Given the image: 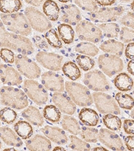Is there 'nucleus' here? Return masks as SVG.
I'll list each match as a JSON object with an SVG mask.
<instances>
[{
    "label": "nucleus",
    "instance_id": "obj_13",
    "mask_svg": "<svg viewBox=\"0 0 134 151\" xmlns=\"http://www.w3.org/2000/svg\"><path fill=\"white\" fill-rule=\"evenodd\" d=\"M36 60L44 67L51 70H60L62 67L63 58L55 53L40 51L36 55Z\"/></svg>",
    "mask_w": 134,
    "mask_h": 151
},
{
    "label": "nucleus",
    "instance_id": "obj_35",
    "mask_svg": "<svg viewBox=\"0 0 134 151\" xmlns=\"http://www.w3.org/2000/svg\"><path fill=\"white\" fill-rule=\"evenodd\" d=\"M115 98L121 108L131 109L133 108L134 99L130 95L119 92L115 95Z\"/></svg>",
    "mask_w": 134,
    "mask_h": 151
},
{
    "label": "nucleus",
    "instance_id": "obj_42",
    "mask_svg": "<svg viewBox=\"0 0 134 151\" xmlns=\"http://www.w3.org/2000/svg\"><path fill=\"white\" fill-rule=\"evenodd\" d=\"M119 39L125 43L134 42V31L131 29L123 27L119 32Z\"/></svg>",
    "mask_w": 134,
    "mask_h": 151
},
{
    "label": "nucleus",
    "instance_id": "obj_39",
    "mask_svg": "<svg viewBox=\"0 0 134 151\" xmlns=\"http://www.w3.org/2000/svg\"><path fill=\"white\" fill-rule=\"evenodd\" d=\"M69 138L70 140V147L72 149L77 151H90L91 150V146L87 142L72 135L70 136Z\"/></svg>",
    "mask_w": 134,
    "mask_h": 151
},
{
    "label": "nucleus",
    "instance_id": "obj_36",
    "mask_svg": "<svg viewBox=\"0 0 134 151\" xmlns=\"http://www.w3.org/2000/svg\"><path fill=\"white\" fill-rule=\"evenodd\" d=\"M21 2L20 1H1L0 2V9L5 14H11L14 12L19 11L21 8Z\"/></svg>",
    "mask_w": 134,
    "mask_h": 151
},
{
    "label": "nucleus",
    "instance_id": "obj_37",
    "mask_svg": "<svg viewBox=\"0 0 134 151\" xmlns=\"http://www.w3.org/2000/svg\"><path fill=\"white\" fill-rule=\"evenodd\" d=\"M80 135L82 139L88 142L95 143L99 138V132L97 129L90 127H82Z\"/></svg>",
    "mask_w": 134,
    "mask_h": 151
},
{
    "label": "nucleus",
    "instance_id": "obj_28",
    "mask_svg": "<svg viewBox=\"0 0 134 151\" xmlns=\"http://www.w3.org/2000/svg\"><path fill=\"white\" fill-rule=\"evenodd\" d=\"M58 35L63 42L67 45L71 44L75 38V32L69 24H61L58 26Z\"/></svg>",
    "mask_w": 134,
    "mask_h": 151
},
{
    "label": "nucleus",
    "instance_id": "obj_54",
    "mask_svg": "<svg viewBox=\"0 0 134 151\" xmlns=\"http://www.w3.org/2000/svg\"><path fill=\"white\" fill-rule=\"evenodd\" d=\"M52 151H67L64 148H62L61 147H56L54 148Z\"/></svg>",
    "mask_w": 134,
    "mask_h": 151
},
{
    "label": "nucleus",
    "instance_id": "obj_25",
    "mask_svg": "<svg viewBox=\"0 0 134 151\" xmlns=\"http://www.w3.org/2000/svg\"><path fill=\"white\" fill-rule=\"evenodd\" d=\"M113 82L117 89L121 91H130L133 85V79L125 73H121L117 75Z\"/></svg>",
    "mask_w": 134,
    "mask_h": 151
},
{
    "label": "nucleus",
    "instance_id": "obj_14",
    "mask_svg": "<svg viewBox=\"0 0 134 151\" xmlns=\"http://www.w3.org/2000/svg\"><path fill=\"white\" fill-rule=\"evenodd\" d=\"M99 139L101 142L110 149L116 151L124 150L123 144L121 138L117 134L105 128L99 131Z\"/></svg>",
    "mask_w": 134,
    "mask_h": 151
},
{
    "label": "nucleus",
    "instance_id": "obj_33",
    "mask_svg": "<svg viewBox=\"0 0 134 151\" xmlns=\"http://www.w3.org/2000/svg\"><path fill=\"white\" fill-rule=\"evenodd\" d=\"M103 121L106 127L111 130L118 131L121 127V120L119 117L111 114L105 115Z\"/></svg>",
    "mask_w": 134,
    "mask_h": 151
},
{
    "label": "nucleus",
    "instance_id": "obj_57",
    "mask_svg": "<svg viewBox=\"0 0 134 151\" xmlns=\"http://www.w3.org/2000/svg\"><path fill=\"white\" fill-rule=\"evenodd\" d=\"M60 2H62V3H67V2H69V0H60L59 1Z\"/></svg>",
    "mask_w": 134,
    "mask_h": 151
},
{
    "label": "nucleus",
    "instance_id": "obj_21",
    "mask_svg": "<svg viewBox=\"0 0 134 151\" xmlns=\"http://www.w3.org/2000/svg\"><path fill=\"white\" fill-rule=\"evenodd\" d=\"M79 118L82 124L87 126H95L99 122L98 114L91 108H82L79 112Z\"/></svg>",
    "mask_w": 134,
    "mask_h": 151
},
{
    "label": "nucleus",
    "instance_id": "obj_11",
    "mask_svg": "<svg viewBox=\"0 0 134 151\" xmlns=\"http://www.w3.org/2000/svg\"><path fill=\"white\" fill-rule=\"evenodd\" d=\"M92 97L96 107L102 114H113L115 115L120 114V109L114 99L106 93L96 92L92 94Z\"/></svg>",
    "mask_w": 134,
    "mask_h": 151
},
{
    "label": "nucleus",
    "instance_id": "obj_22",
    "mask_svg": "<svg viewBox=\"0 0 134 151\" xmlns=\"http://www.w3.org/2000/svg\"><path fill=\"white\" fill-rule=\"evenodd\" d=\"M21 116L34 126H40L44 124V119L40 111L34 106H30L24 109L21 112Z\"/></svg>",
    "mask_w": 134,
    "mask_h": 151
},
{
    "label": "nucleus",
    "instance_id": "obj_34",
    "mask_svg": "<svg viewBox=\"0 0 134 151\" xmlns=\"http://www.w3.org/2000/svg\"><path fill=\"white\" fill-rule=\"evenodd\" d=\"M75 50L77 52L87 55L91 57H95L99 52V48L95 45L90 42H80L76 46Z\"/></svg>",
    "mask_w": 134,
    "mask_h": 151
},
{
    "label": "nucleus",
    "instance_id": "obj_4",
    "mask_svg": "<svg viewBox=\"0 0 134 151\" xmlns=\"http://www.w3.org/2000/svg\"><path fill=\"white\" fill-rule=\"evenodd\" d=\"M65 87L70 98L78 106L85 107L92 105V97L86 87L78 83L67 81Z\"/></svg>",
    "mask_w": 134,
    "mask_h": 151
},
{
    "label": "nucleus",
    "instance_id": "obj_58",
    "mask_svg": "<svg viewBox=\"0 0 134 151\" xmlns=\"http://www.w3.org/2000/svg\"><path fill=\"white\" fill-rule=\"evenodd\" d=\"M131 116L132 117V118L134 119V109H133L132 111H131Z\"/></svg>",
    "mask_w": 134,
    "mask_h": 151
},
{
    "label": "nucleus",
    "instance_id": "obj_55",
    "mask_svg": "<svg viewBox=\"0 0 134 151\" xmlns=\"http://www.w3.org/2000/svg\"><path fill=\"white\" fill-rule=\"evenodd\" d=\"M3 151H18V150H16L15 148H6V149L4 150Z\"/></svg>",
    "mask_w": 134,
    "mask_h": 151
},
{
    "label": "nucleus",
    "instance_id": "obj_44",
    "mask_svg": "<svg viewBox=\"0 0 134 151\" xmlns=\"http://www.w3.org/2000/svg\"><path fill=\"white\" fill-rule=\"evenodd\" d=\"M0 55H1V59L7 63L11 64V63H14L16 60L14 52H12L10 49H8V48H1V51H0Z\"/></svg>",
    "mask_w": 134,
    "mask_h": 151
},
{
    "label": "nucleus",
    "instance_id": "obj_30",
    "mask_svg": "<svg viewBox=\"0 0 134 151\" xmlns=\"http://www.w3.org/2000/svg\"><path fill=\"white\" fill-rule=\"evenodd\" d=\"M62 72L66 76L72 81H75L79 79L81 73L79 67L75 63L68 61L65 63L62 68Z\"/></svg>",
    "mask_w": 134,
    "mask_h": 151
},
{
    "label": "nucleus",
    "instance_id": "obj_43",
    "mask_svg": "<svg viewBox=\"0 0 134 151\" xmlns=\"http://www.w3.org/2000/svg\"><path fill=\"white\" fill-rule=\"evenodd\" d=\"M75 4L84 10L94 12L98 9V5L95 1H75Z\"/></svg>",
    "mask_w": 134,
    "mask_h": 151
},
{
    "label": "nucleus",
    "instance_id": "obj_40",
    "mask_svg": "<svg viewBox=\"0 0 134 151\" xmlns=\"http://www.w3.org/2000/svg\"><path fill=\"white\" fill-rule=\"evenodd\" d=\"M45 38L47 40L48 43L51 47L55 48H60L62 47V41L58 36L55 30L50 29V30L46 32L45 34Z\"/></svg>",
    "mask_w": 134,
    "mask_h": 151
},
{
    "label": "nucleus",
    "instance_id": "obj_50",
    "mask_svg": "<svg viewBox=\"0 0 134 151\" xmlns=\"http://www.w3.org/2000/svg\"><path fill=\"white\" fill-rule=\"evenodd\" d=\"M114 0H103V1H96L97 5L100 6H109L115 4Z\"/></svg>",
    "mask_w": 134,
    "mask_h": 151
},
{
    "label": "nucleus",
    "instance_id": "obj_56",
    "mask_svg": "<svg viewBox=\"0 0 134 151\" xmlns=\"http://www.w3.org/2000/svg\"><path fill=\"white\" fill-rule=\"evenodd\" d=\"M130 8L133 11H134V1L131 2V4L130 5Z\"/></svg>",
    "mask_w": 134,
    "mask_h": 151
},
{
    "label": "nucleus",
    "instance_id": "obj_9",
    "mask_svg": "<svg viewBox=\"0 0 134 151\" xmlns=\"http://www.w3.org/2000/svg\"><path fill=\"white\" fill-rule=\"evenodd\" d=\"M16 66L19 72L29 79H37L40 76L41 69L37 64L24 55L16 56Z\"/></svg>",
    "mask_w": 134,
    "mask_h": 151
},
{
    "label": "nucleus",
    "instance_id": "obj_53",
    "mask_svg": "<svg viewBox=\"0 0 134 151\" xmlns=\"http://www.w3.org/2000/svg\"><path fill=\"white\" fill-rule=\"evenodd\" d=\"M92 151H109V150H107L106 148H105L104 147H95V148H94L92 150Z\"/></svg>",
    "mask_w": 134,
    "mask_h": 151
},
{
    "label": "nucleus",
    "instance_id": "obj_27",
    "mask_svg": "<svg viewBox=\"0 0 134 151\" xmlns=\"http://www.w3.org/2000/svg\"><path fill=\"white\" fill-rule=\"evenodd\" d=\"M14 130L19 137L26 140L30 138L33 134V129L32 126L27 122L19 120L14 125Z\"/></svg>",
    "mask_w": 134,
    "mask_h": 151
},
{
    "label": "nucleus",
    "instance_id": "obj_52",
    "mask_svg": "<svg viewBox=\"0 0 134 151\" xmlns=\"http://www.w3.org/2000/svg\"><path fill=\"white\" fill-rule=\"evenodd\" d=\"M26 2L27 4H30L33 6L38 7L40 6L41 4L42 3V1H28V0H27V1H26Z\"/></svg>",
    "mask_w": 134,
    "mask_h": 151
},
{
    "label": "nucleus",
    "instance_id": "obj_51",
    "mask_svg": "<svg viewBox=\"0 0 134 151\" xmlns=\"http://www.w3.org/2000/svg\"><path fill=\"white\" fill-rule=\"evenodd\" d=\"M127 70L130 74L134 75V60H131L128 63Z\"/></svg>",
    "mask_w": 134,
    "mask_h": 151
},
{
    "label": "nucleus",
    "instance_id": "obj_17",
    "mask_svg": "<svg viewBox=\"0 0 134 151\" xmlns=\"http://www.w3.org/2000/svg\"><path fill=\"white\" fill-rule=\"evenodd\" d=\"M0 74L1 82L5 85L14 86L22 83V77L20 74L14 68L9 65L1 64Z\"/></svg>",
    "mask_w": 134,
    "mask_h": 151
},
{
    "label": "nucleus",
    "instance_id": "obj_7",
    "mask_svg": "<svg viewBox=\"0 0 134 151\" xmlns=\"http://www.w3.org/2000/svg\"><path fill=\"white\" fill-rule=\"evenodd\" d=\"M25 14L29 24L36 31L44 32L52 29V24L48 18L38 9L34 7H27Z\"/></svg>",
    "mask_w": 134,
    "mask_h": 151
},
{
    "label": "nucleus",
    "instance_id": "obj_48",
    "mask_svg": "<svg viewBox=\"0 0 134 151\" xmlns=\"http://www.w3.org/2000/svg\"><path fill=\"white\" fill-rule=\"evenodd\" d=\"M125 57L129 59H134V42L129 43L125 51Z\"/></svg>",
    "mask_w": 134,
    "mask_h": 151
},
{
    "label": "nucleus",
    "instance_id": "obj_12",
    "mask_svg": "<svg viewBox=\"0 0 134 151\" xmlns=\"http://www.w3.org/2000/svg\"><path fill=\"white\" fill-rule=\"evenodd\" d=\"M84 83L95 91H106L110 88L105 76L99 70H91L85 74Z\"/></svg>",
    "mask_w": 134,
    "mask_h": 151
},
{
    "label": "nucleus",
    "instance_id": "obj_3",
    "mask_svg": "<svg viewBox=\"0 0 134 151\" xmlns=\"http://www.w3.org/2000/svg\"><path fill=\"white\" fill-rule=\"evenodd\" d=\"M1 19L8 30L22 36H28L32 29L26 17L22 13L1 14Z\"/></svg>",
    "mask_w": 134,
    "mask_h": 151
},
{
    "label": "nucleus",
    "instance_id": "obj_49",
    "mask_svg": "<svg viewBox=\"0 0 134 151\" xmlns=\"http://www.w3.org/2000/svg\"><path fill=\"white\" fill-rule=\"evenodd\" d=\"M126 147L130 151H134V136H128L125 138Z\"/></svg>",
    "mask_w": 134,
    "mask_h": 151
},
{
    "label": "nucleus",
    "instance_id": "obj_32",
    "mask_svg": "<svg viewBox=\"0 0 134 151\" xmlns=\"http://www.w3.org/2000/svg\"><path fill=\"white\" fill-rule=\"evenodd\" d=\"M43 116L46 120L53 123H57L61 118L59 109L52 105L46 106L43 109Z\"/></svg>",
    "mask_w": 134,
    "mask_h": 151
},
{
    "label": "nucleus",
    "instance_id": "obj_5",
    "mask_svg": "<svg viewBox=\"0 0 134 151\" xmlns=\"http://www.w3.org/2000/svg\"><path fill=\"white\" fill-rule=\"evenodd\" d=\"M76 32L78 37L81 40L97 43L99 42L103 38L102 32L98 26L87 20H83L78 24Z\"/></svg>",
    "mask_w": 134,
    "mask_h": 151
},
{
    "label": "nucleus",
    "instance_id": "obj_47",
    "mask_svg": "<svg viewBox=\"0 0 134 151\" xmlns=\"http://www.w3.org/2000/svg\"><path fill=\"white\" fill-rule=\"evenodd\" d=\"M33 40L36 44V45L39 48H40V49H42V50L48 49V45L47 43H46V40L42 37H40V36H34V37L33 38Z\"/></svg>",
    "mask_w": 134,
    "mask_h": 151
},
{
    "label": "nucleus",
    "instance_id": "obj_41",
    "mask_svg": "<svg viewBox=\"0 0 134 151\" xmlns=\"http://www.w3.org/2000/svg\"><path fill=\"white\" fill-rule=\"evenodd\" d=\"M17 114L13 109L4 108L1 110V120L6 124H11L16 120Z\"/></svg>",
    "mask_w": 134,
    "mask_h": 151
},
{
    "label": "nucleus",
    "instance_id": "obj_38",
    "mask_svg": "<svg viewBox=\"0 0 134 151\" xmlns=\"http://www.w3.org/2000/svg\"><path fill=\"white\" fill-rule=\"evenodd\" d=\"M78 65L80 69L84 71H88L92 69L95 65V62L92 58H90L89 56L79 55L76 58Z\"/></svg>",
    "mask_w": 134,
    "mask_h": 151
},
{
    "label": "nucleus",
    "instance_id": "obj_26",
    "mask_svg": "<svg viewBox=\"0 0 134 151\" xmlns=\"http://www.w3.org/2000/svg\"><path fill=\"white\" fill-rule=\"evenodd\" d=\"M43 11L48 18L52 21H57L60 17V9L54 1H46L43 4Z\"/></svg>",
    "mask_w": 134,
    "mask_h": 151
},
{
    "label": "nucleus",
    "instance_id": "obj_16",
    "mask_svg": "<svg viewBox=\"0 0 134 151\" xmlns=\"http://www.w3.org/2000/svg\"><path fill=\"white\" fill-rule=\"evenodd\" d=\"M60 18L63 22L74 26L81 19V14L79 9L75 5H64L60 8Z\"/></svg>",
    "mask_w": 134,
    "mask_h": 151
},
{
    "label": "nucleus",
    "instance_id": "obj_59",
    "mask_svg": "<svg viewBox=\"0 0 134 151\" xmlns=\"http://www.w3.org/2000/svg\"><path fill=\"white\" fill-rule=\"evenodd\" d=\"M133 94H134V90H133Z\"/></svg>",
    "mask_w": 134,
    "mask_h": 151
},
{
    "label": "nucleus",
    "instance_id": "obj_2",
    "mask_svg": "<svg viewBox=\"0 0 134 151\" xmlns=\"http://www.w3.org/2000/svg\"><path fill=\"white\" fill-rule=\"evenodd\" d=\"M1 103L12 108L21 109L28 106V99L21 89L4 86L1 89Z\"/></svg>",
    "mask_w": 134,
    "mask_h": 151
},
{
    "label": "nucleus",
    "instance_id": "obj_18",
    "mask_svg": "<svg viewBox=\"0 0 134 151\" xmlns=\"http://www.w3.org/2000/svg\"><path fill=\"white\" fill-rule=\"evenodd\" d=\"M52 101L62 112L72 115L76 111V106L71 98L62 93H54L52 96Z\"/></svg>",
    "mask_w": 134,
    "mask_h": 151
},
{
    "label": "nucleus",
    "instance_id": "obj_45",
    "mask_svg": "<svg viewBox=\"0 0 134 151\" xmlns=\"http://www.w3.org/2000/svg\"><path fill=\"white\" fill-rule=\"evenodd\" d=\"M120 22L126 27L134 28V13L128 12L121 18Z\"/></svg>",
    "mask_w": 134,
    "mask_h": 151
},
{
    "label": "nucleus",
    "instance_id": "obj_46",
    "mask_svg": "<svg viewBox=\"0 0 134 151\" xmlns=\"http://www.w3.org/2000/svg\"><path fill=\"white\" fill-rule=\"evenodd\" d=\"M123 129L128 134L134 135V120H125L123 122Z\"/></svg>",
    "mask_w": 134,
    "mask_h": 151
},
{
    "label": "nucleus",
    "instance_id": "obj_8",
    "mask_svg": "<svg viewBox=\"0 0 134 151\" xmlns=\"http://www.w3.org/2000/svg\"><path fill=\"white\" fill-rule=\"evenodd\" d=\"M23 88L25 93L36 104H46L48 99V94L42 85L34 80H25Z\"/></svg>",
    "mask_w": 134,
    "mask_h": 151
},
{
    "label": "nucleus",
    "instance_id": "obj_23",
    "mask_svg": "<svg viewBox=\"0 0 134 151\" xmlns=\"http://www.w3.org/2000/svg\"><path fill=\"white\" fill-rule=\"evenodd\" d=\"M1 138L6 145L16 147H20L23 145L19 136H17L13 130L8 127L1 128Z\"/></svg>",
    "mask_w": 134,
    "mask_h": 151
},
{
    "label": "nucleus",
    "instance_id": "obj_29",
    "mask_svg": "<svg viewBox=\"0 0 134 151\" xmlns=\"http://www.w3.org/2000/svg\"><path fill=\"white\" fill-rule=\"evenodd\" d=\"M62 126L64 130L74 135H77L80 132L79 124L76 119L71 116H64L62 120Z\"/></svg>",
    "mask_w": 134,
    "mask_h": 151
},
{
    "label": "nucleus",
    "instance_id": "obj_15",
    "mask_svg": "<svg viewBox=\"0 0 134 151\" xmlns=\"http://www.w3.org/2000/svg\"><path fill=\"white\" fill-rule=\"evenodd\" d=\"M42 83L51 91L63 92L64 91V79L57 73L52 71L44 73L42 75Z\"/></svg>",
    "mask_w": 134,
    "mask_h": 151
},
{
    "label": "nucleus",
    "instance_id": "obj_1",
    "mask_svg": "<svg viewBox=\"0 0 134 151\" xmlns=\"http://www.w3.org/2000/svg\"><path fill=\"white\" fill-rule=\"evenodd\" d=\"M0 35V43L1 47H8L20 53L21 55L26 56L32 55L34 52V47L28 38L16 34L9 33L5 29L3 22H1Z\"/></svg>",
    "mask_w": 134,
    "mask_h": 151
},
{
    "label": "nucleus",
    "instance_id": "obj_10",
    "mask_svg": "<svg viewBox=\"0 0 134 151\" xmlns=\"http://www.w3.org/2000/svg\"><path fill=\"white\" fill-rule=\"evenodd\" d=\"M124 9L121 6L112 7V8H103L90 14V18L97 24L111 23L116 21L122 15Z\"/></svg>",
    "mask_w": 134,
    "mask_h": 151
},
{
    "label": "nucleus",
    "instance_id": "obj_31",
    "mask_svg": "<svg viewBox=\"0 0 134 151\" xmlns=\"http://www.w3.org/2000/svg\"><path fill=\"white\" fill-rule=\"evenodd\" d=\"M98 28L103 31L104 36L107 38H118L120 28L116 23H105L98 25Z\"/></svg>",
    "mask_w": 134,
    "mask_h": 151
},
{
    "label": "nucleus",
    "instance_id": "obj_20",
    "mask_svg": "<svg viewBox=\"0 0 134 151\" xmlns=\"http://www.w3.org/2000/svg\"><path fill=\"white\" fill-rule=\"evenodd\" d=\"M26 145L30 151H50L52 148L50 141L40 135H36L27 140Z\"/></svg>",
    "mask_w": 134,
    "mask_h": 151
},
{
    "label": "nucleus",
    "instance_id": "obj_60",
    "mask_svg": "<svg viewBox=\"0 0 134 151\" xmlns=\"http://www.w3.org/2000/svg\"><path fill=\"white\" fill-rule=\"evenodd\" d=\"M72 151H75V150H72Z\"/></svg>",
    "mask_w": 134,
    "mask_h": 151
},
{
    "label": "nucleus",
    "instance_id": "obj_24",
    "mask_svg": "<svg viewBox=\"0 0 134 151\" xmlns=\"http://www.w3.org/2000/svg\"><path fill=\"white\" fill-rule=\"evenodd\" d=\"M100 49L105 52L121 56L123 52L124 45L123 44L115 40H108L101 44Z\"/></svg>",
    "mask_w": 134,
    "mask_h": 151
},
{
    "label": "nucleus",
    "instance_id": "obj_6",
    "mask_svg": "<svg viewBox=\"0 0 134 151\" xmlns=\"http://www.w3.org/2000/svg\"><path fill=\"white\" fill-rule=\"evenodd\" d=\"M98 64L101 70L107 76L112 77L123 69V63L120 58L116 55L104 54L98 58Z\"/></svg>",
    "mask_w": 134,
    "mask_h": 151
},
{
    "label": "nucleus",
    "instance_id": "obj_19",
    "mask_svg": "<svg viewBox=\"0 0 134 151\" xmlns=\"http://www.w3.org/2000/svg\"><path fill=\"white\" fill-rule=\"evenodd\" d=\"M41 131L46 137L58 145H64L67 142L68 138L67 134L64 130L59 128L46 126L41 129Z\"/></svg>",
    "mask_w": 134,
    "mask_h": 151
}]
</instances>
